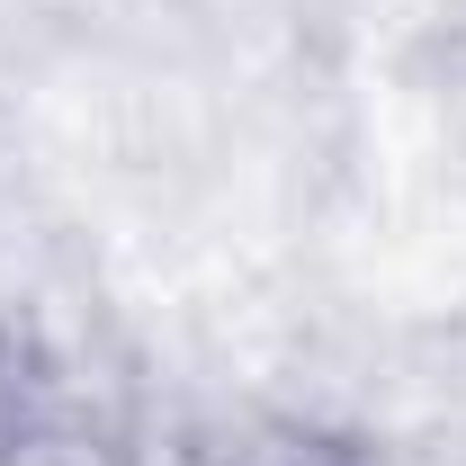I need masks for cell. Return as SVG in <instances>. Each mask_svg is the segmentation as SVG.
<instances>
[{
    "label": "cell",
    "instance_id": "cell-1",
    "mask_svg": "<svg viewBox=\"0 0 466 466\" xmlns=\"http://www.w3.org/2000/svg\"><path fill=\"white\" fill-rule=\"evenodd\" d=\"M207 466H386V458L350 431H323V421H251Z\"/></svg>",
    "mask_w": 466,
    "mask_h": 466
}]
</instances>
